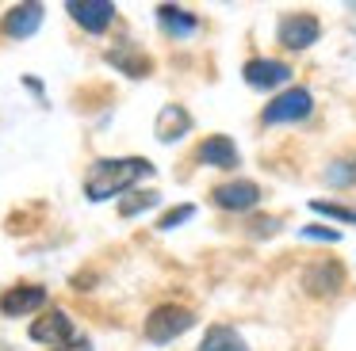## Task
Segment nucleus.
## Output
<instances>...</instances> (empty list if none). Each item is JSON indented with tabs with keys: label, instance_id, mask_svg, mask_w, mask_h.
<instances>
[{
	"label": "nucleus",
	"instance_id": "f257e3e1",
	"mask_svg": "<svg viewBox=\"0 0 356 351\" xmlns=\"http://www.w3.org/2000/svg\"><path fill=\"white\" fill-rule=\"evenodd\" d=\"M142 176H154V164L146 157H123V160H96L92 172L85 180V195L92 203H104V198H115L123 191H131Z\"/></svg>",
	"mask_w": 356,
	"mask_h": 351
},
{
	"label": "nucleus",
	"instance_id": "f03ea898",
	"mask_svg": "<svg viewBox=\"0 0 356 351\" xmlns=\"http://www.w3.org/2000/svg\"><path fill=\"white\" fill-rule=\"evenodd\" d=\"M192 325H195L192 309H184V305H157L146 317V340L149 343H169V340H177V336H184Z\"/></svg>",
	"mask_w": 356,
	"mask_h": 351
},
{
	"label": "nucleus",
	"instance_id": "7ed1b4c3",
	"mask_svg": "<svg viewBox=\"0 0 356 351\" xmlns=\"http://www.w3.org/2000/svg\"><path fill=\"white\" fill-rule=\"evenodd\" d=\"M310 111H314V96H310L307 88H287L264 107L261 122H268V126H280V122H302Z\"/></svg>",
	"mask_w": 356,
	"mask_h": 351
},
{
	"label": "nucleus",
	"instance_id": "20e7f679",
	"mask_svg": "<svg viewBox=\"0 0 356 351\" xmlns=\"http://www.w3.org/2000/svg\"><path fill=\"white\" fill-rule=\"evenodd\" d=\"M73 336H77V332H73V317L65 309H50V313H42V317L31 325V340L35 343H47L50 351L62 348V343H70Z\"/></svg>",
	"mask_w": 356,
	"mask_h": 351
},
{
	"label": "nucleus",
	"instance_id": "39448f33",
	"mask_svg": "<svg viewBox=\"0 0 356 351\" xmlns=\"http://www.w3.org/2000/svg\"><path fill=\"white\" fill-rule=\"evenodd\" d=\"M302 286H307V294H314V298H333V294H341V286H345V267H341L337 259L310 264L307 275H302Z\"/></svg>",
	"mask_w": 356,
	"mask_h": 351
},
{
	"label": "nucleus",
	"instance_id": "423d86ee",
	"mask_svg": "<svg viewBox=\"0 0 356 351\" xmlns=\"http://www.w3.org/2000/svg\"><path fill=\"white\" fill-rule=\"evenodd\" d=\"M65 12H70L73 23H81L88 35L108 31L111 19H115V4H111V0H70V4H65Z\"/></svg>",
	"mask_w": 356,
	"mask_h": 351
},
{
	"label": "nucleus",
	"instance_id": "0eeeda50",
	"mask_svg": "<svg viewBox=\"0 0 356 351\" xmlns=\"http://www.w3.org/2000/svg\"><path fill=\"white\" fill-rule=\"evenodd\" d=\"M318 35H322V23L307 12H295L280 23V42H284L287 50H307V46L318 42Z\"/></svg>",
	"mask_w": 356,
	"mask_h": 351
},
{
	"label": "nucleus",
	"instance_id": "6e6552de",
	"mask_svg": "<svg viewBox=\"0 0 356 351\" xmlns=\"http://www.w3.org/2000/svg\"><path fill=\"white\" fill-rule=\"evenodd\" d=\"M47 305V290L27 282V286H12L0 294V313L4 317H27V313H39Z\"/></svg>",
	"mask_w": 356,
	"mask_h": 351
},
{
	"label": "nucleus",
	"instance_id": "1a4fd4ad",
	"mask_svg": "<svg viewBox=\"0 0 356 351\" xmlns=\"http://www.w3.org/2000/svg\"><path fill=\"white\" fill-rule=\"evenodd\" d=\"M211 198H215V206H222V210H253V206L261 203V187H257L253 180H234V183H218V187L211 191Z\"/></svg>",
	"mask_w": 356,
	"mask_h": 351
},
{
	"label": "nucleus",
	"instance_id": "9d476101",
	"mask_svg": "<svg viewBox=\"0 0 356 351\" xmlns=\"http://www.w3.org/2000/svg\"><path fill=\"white\" fill-rule=\"evenodd\" d=\"M241 73H245V84H253V88H280V84L291 80V69L276 58H253L245 61Z\"/></svg>",
	"mask_w": 356,
	"mask_h": 351
},
{
	"label": "nucleus",
	"instance_id": "9b49d317",
	"mask_svg": "<svg viewBox=\"0 0 356 351\" xmlns=\"http://www.w3.org/2000/svg\"><path fill=\"white\" fill-rule=\"evenodd\" d=\"M42 12H47L42 4H16L8 15H4L0 27H4V35H8V38H31L35 31L42 27Z\"/></svg>",
	"mask_w": 356,
	"mask_h": 351
},
{
	"label": "nucleus",
	"instance_id": "f8f14e48",
	"mask_svg": "<svg viewBox=\"0 0 356 351\" xmlns=\"http://www.w3.org/2000/svg\"><path fill=\"white\" fill-rule=\"evenodd\" d=\"M195 157H200V164H211V168H234L238 164V145H234L230 137L215 134L195 149Z\"/></svg>",
	"mask_w": 356,
	"mask_h": 351
},
{
	"label": "nucleus",
	"instance_id": "ddd939ff",
	"mask_svg": "<svg viewBox=\"0 0 356 351\" xmlns=\"http://www.w3.org/2000/svg\"><path fill=\"white\" fill-rule=\"evenodd\" d=\"M192 130V114L180 103H169L161 114H157V142H180V137Z\"/></svg>",
	"mask_w": 356,
	"mask_h": 351
},
{
	"label": "nucleus",
	"instance_id": "4468645a",
	"mask_svg": "<svg viewBox=\"0 0 356 351\" xmlns=\"http://www.w3.org/2000/svg\"><path fill=\"white\" fill-rule=\"evenodd\" d=\"M108 61L115 69H123L127 76H149V58L131 42H119L115 50H108Z\"/></svg>",
	"mask_w": 356,
	"mask_h": 351
},
{
	"label": "nucleus",
	"instance_id": "2eb2a0df",
	"mask_svg": "<svg viewBox=\"0 0 356 351\" xmlns=\"http://www.w3.org/2000/svg\"><path fill=\"white\" fill-rule=\"evenodd\" d=\"M157 23H161L169 35H192V31L200 27V19H195L188 8H177V4H161V8H157Z\"/></svg>",
	"mask_w": 356,
	"mask_h": 351
},
{
	"label": "nucleus",
	"instance_id": "dca6fc26",
	"mask_svg": "<svg viewBox=\"0 0 356 351\" xmlns=\"http://www.w3.org/2000/svg\"><path fill=\"white\" fill-rule=\"evenodd\" d=\"M200 351H249V348H245V340H241V336L234 332V328H226V325H211L207 332H203Z\"/></svg>",
	"mask_w": 356,
	"mask_h": 351
},
{
	"label": "nucleus",
	"instance_id": "f3484780",
	"mask_svg": "<svg viewBox=\"0 0 356 351\" xmlns=\"http://www.w3.org/2000/svg\"><path fill=\"white\" fill-rule=\"evenodd\" d=\"M325 183H330V187H348V183H356V157L333 160V164L325 168Z\"/></svg>",
	"mask_w": 356,
	"mask_h": 351
},
{
	"label": "nucleus",
	"instance_id": "a211bd4d",
	"mask_svg": "<svg viewBox=\"0 0 356 351\" xmlns=\"http://www.w3.org/2000/svg\"><path fill=\"white\" fill-rule=\"evenodd\" d=\"M157 203H161L157 191H142V195H134V198H123V203H119V214H123V218H134V214L149 210V206H157Z\"/></svg>",
	"mask_w": 356,
	"mask_h": 351
},
{
	"label": "nucleus",
	"instance_id": "6ab92c4d",
	"mask_svg": "<svg viewBox=\"0 0 356 351\" xmlns=\"http://www.w3.org/2000/svg\"><path fill=\"white\" fill-rule=\"evenodd\" d=\"M310 210H314V214H325V218L356 221V210H348V206H337V203H322V198H314V203H310Z\"/></svg>",
	"mask_w": 356,
	"mask_h": 351
},
{
	"label": "nucleus",
	"instance_id": "aec40b11",
	"mask_svg": "<svg viewBox=\"0 0 356 351\" xmlns=\"http://www.w3.org/2000/svg\"><path fill=\"white\" fill-rule=\"evenodd\" d=\"M192 214H195V206H177V210H169L161 221H157V225H161V229H177L180 221H188Z\"/></svg>",
	"mask_w": 356,
	"mask_h": 351
},
{
	"label": "nucleus",
	"instance_id": "412c9836",
	"mask_svg": "<svg viewBox=\"0 0 356 351\" xmlns=\"http://www.w3.org/2000/svg\"><path fill=\"white\" fill-rule=\"evenodd\" d=\"M276 229H280V221H276V218H257V221H253V233H257V237H261V233H264V237H272Z\"/></svg>",
	"mask_w": 356,
	"mask_h": 351
},
{
	"label": "nucleus",
	"instance_id": "4be33fe9",
	"mask_svg": "<svg viewBox=\"0 0 356 351\" xmlns=\"http://www.w3.org/2000/svg\"><path fill=\"white\" fill-rule=\"evenodd\" d=\"M54 351H92V343H88L85 336H73L70 343H62V348H54Z\"/></svg>",
	"mask_w": 356,
	"mask_h": 351
},
{
	"label": "nucleus",
	"instance_id": "5701e85b",
	"mask_svg": "<svg viewBox=\"0 0 356 351\" xmlns=\"http://www.w3.org/2000/svg\"><path fill=\"white\" fill-rule=\"evenodd\" d=\"M302 237H314V241H337V229H302Z\"/></svg>",
	"mask_w": 356,
	"mask_h": 351
}]
</instances>
